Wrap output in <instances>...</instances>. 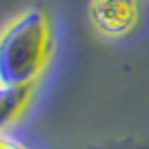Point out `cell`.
Masks as SVG:
<instances>
[{
  "mask_svg": "<svg viewBox=\"0 0 149 149\" xmlns=\"http://www.w3.org/2000/svg\"><path fill=\"white\" fill-rule=\"evenodd\" d=\"M87 16L100 36L120 40L138 29L143 20V0H89Z\"/></svg>",
  "mask_w": 149,
  "mask_h": 149,
  "instance_id": "2",
  "label": "cell"
},
{
  "mask_svg": "<svg viewBox=\"0 0 149 149\" xmlns=\"http://www.w3.org/2000/svg\"><path fill=\"white\" fill-rule=\"evenodd\" d=\"M0 149H31L27 143H22L18 136H11L9 131H2V136H0Z\"/></svg>",
  "mask_w": 149,
  "mask_h": 149,
  "instance_id": "4",
  "label": "cell"
},
{
  "mask_svg": "<svg viewBox=\"0 0 149 149\" xmlns=\"http://www.w3.org/2000/svg\"><path fill=\"white\" fill-rule=\"evenodd\" d=\"M33 96V85H2L0 91V107H2V127H9L18 120L29 107Z\"/></svg>",
  "mask_w": 149,
  "mask_h": 149,
  "instance_id": "3",
  "label": "cell"
},
{
  "mask_svg": "<svg viewBox=\"0 0 149 149\" xmlns=\"http://www.w3.org/2000/svg\"><path fill=\"white\" fill-rule=\"evenodd\" d=\"M54 54V29L42 9H27L7 25L0 40V82L36 85Z\"/></svg>",
  "mask_w": 149,
  "mask_h": 149,
  "instance_id": "1",
  "label": "cell"
}]
</instances>
